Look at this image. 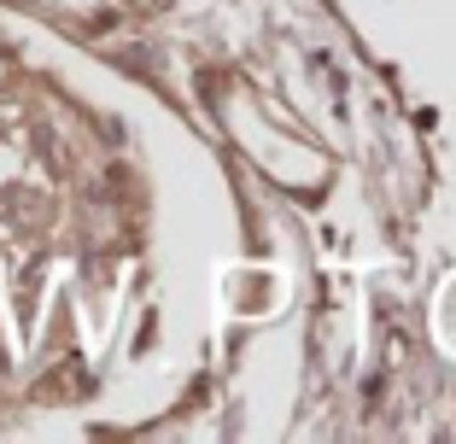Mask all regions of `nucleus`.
<instances>
[]
</instances>
